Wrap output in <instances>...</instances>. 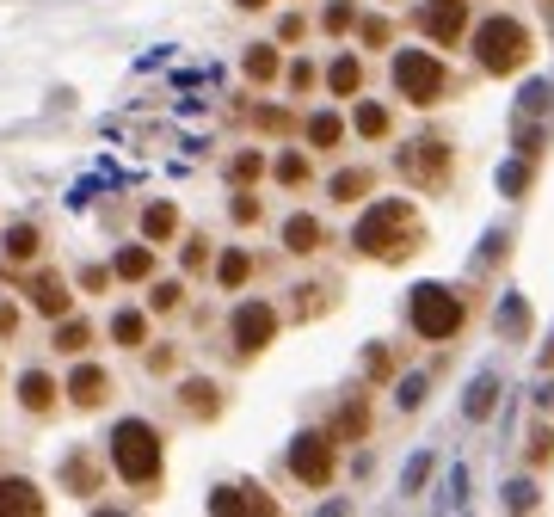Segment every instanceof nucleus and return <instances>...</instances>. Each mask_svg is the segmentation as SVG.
I'll list each match as a JSON object with an SVG mask.
<instances>
[{"label": "nucleus", "mask_w": 554, "mask_h": 517, "mask_svg": "<svg viewBox=\"0 0 554 517\" xmlns=\"http://www.w3.org/2000/svg\"><path fill=\"white\" fill-rule=\"evenodd\" d=\"M283 241H290V253H314V246H320V222H309V216H290Z\"/></svg>", "instance_id": "obj_12"}, {"label": "nucleus", "mask_w": 554, "mask_h": 517, "mask_svg": "<svg viewBox=\"0 0 554 517\" xmlns=\"http://www.w3.org/2000/svg\"><path fill=\"white\" fill-rule=\"evenodd\" d=\"M357 130H364V136H382V130H388V111H382V105H357Z\"/></svg>", "instance_id": "obj_19"}, {"label": "nucleus", "mask_w": 554, "mask_h": 517, "mask_svg": "<svg viewBox=\"0 0 554 517\" xmlns=\"http://www.w3.org/2000/svg\"><path fill=\"white\" fill-rule=\"evenodd\" d=\"M56 351H87V327H80V320H69V327L56 333Z\"/></svg>", "instance_id": "obj_25"}, {"label": "nucleus", "mask_w": 554, "mask_h": 517, "mask_svg": "<svg viewBox=\"0 0 554 517\" xmlns=\"http://www.w3.org/2000/svg\"><path fill=\"white\" fill-rule=\"evenodd\" d=\"M357 80H364V69H357V62H351V56H339V62H333V93H357Z\"/></svg>", "instance_id": "obj_18"}, {"label": "nucleus", "mask_w": 554, "mask_h": 517, "mask_svg": "<svg viewBox=\"0 0 554 517\" xmlns=\"http://www.w3.org/2000/svg\"><path fill=\"white\" fill-rule=\"evenodd\" d=\"M277 179H283V185H302V179H309V161H302V154H283V161H277Z\"/></svg>", "instance_id": "obj_21"}, {"label": "nucleus", "mask_w": 554, "mask_h": 517, "mask_svg": "<svg viewBox=\"0 0 554 517\" xmlns=\"http://www.w3.org/2000/svg\"><path fill=\"white\" fill-rule=\"evenodd\" d=\"M309 136L320 142V148H333V142H339V117H314V124H309Z\"/></svg>", "instance_id": "obj_27"}, {"label": "nucleus", "mask_w": 554, "mask_h": 517, "mask_svg": "<svg viewBox=\"0 0 554 517\" xmlns=\"http://www.w3.org/2000/svg\"><path fill=\"white\" fill-rule=\"evenodd\" d=\"M351 25V6L346 0H333V6H327V32H346Z\"/></svg>", "instance_id": "obj_28"}, {"label": "nucleus", "mask_w": 554, "mask_h": 517, "mask_svg": "<svg viewBox=\"0 0 554 517\" xmlns=\"http://www.w3.org/2000/svg\"><path fill=\"white\" fill-rule=\"evenodd\" d=\"M290 468H296V475H302L309 486H327V481H333V444H327L320 431L296 438V456H290Z\"/></svg>", "instance_id": "obj_6"}, {"label": "nucleus", "mask_w": 554, "mask_h": 517, "mask_svg": "<svg viewBox=\"0 0 554 517\" xmlns=\"http://www.w3.org/2000/svg\"><path fill=\"white\" fill-rule=\"evenodd\" d=\"M0 512H43L32 481H0Z\"/></svg>", "instance_id": "obj_11"}, {"label": "nucleus", "mask_w": 554, "mask_h": 517, "mask_svg": "<svg viewBox=\"0 0 554 517\" xmlns=\"http://www.w3.org/2000/svg\"><path fill=\"white\" fill-rule=\"evenodd\" d=\"M6 259H37V228L32 222H13V228H6Z\"/></svg>", "instance_id": "obj_14"}, {"label": "nucleus", "mask_w": 554, "mask_h": 517, "mask_svg": "<svg viewBox=\"0 0 554 517\" xmlns=\"http://www.w3.org/2000/svg\"><path fill=\"white\" fill-rule=\"evenodd\" d=\"M179 296H185V290H179V283H161V290H154V296H148V302H154V309H179Z\"/></svg>", "instance_id": "obj_29"}, {"label": "nucleus", "mask_w": 554, "mask_h": 517, "mask_svg": "<svg viewBox=\"0 0 554 517\" xmlns=\"http://www.w3.org/2000/svg\"><path fill=\"white\" fill-rule=\"evenodd\" d=\"M111 333H117L124 345H142V314H117V320H111Z\"/></svg>", "instance_id": "obj_24"}, {"label": "nucleus", "mask_w": 554, "mask_h": 517, "mask_svg": "<svg viewBox=\"0 0 554 517\" xmlns=\"http://www.w3.org/2000/svg\"><path fill=\"white\" fill-rule=\"evenodd\" d=\"M272 333H277V314L265 309V302H246V309L235 314V345H241L246 357H253V351H265Z\"/></svg>", "instance_id": "obj_8"}, {"label": "nucleus", "mask_w": 554, "mask_h": 517, "mask_svg": "<svg viewBox=\"0 0 554 517\" xmlns=\"http://www.w3.org/2000/svg\"><path fill=\"white\" fill-rule=\"evenodd\" d=\"M290 87H296V93H309V87H314V69H309V62H296V69H290Z\"/></svg>", "instance_id": "obj_30"}, {"label": "nucleus", "mask_w": 554, "mask_h": 517, "mask_svg": "<svg viewBox=\"0 0 554 517\" xmlns=\"http://www.w3.org/2000/svg\"><path fill=\"white\" fill-rule=\"evenodd\" d=\"M111 462H117V475L130 486H154L161 481V431L142 425V419H124L111 431Z\"/></svg>", "instance_id": "obj_1"}, {"label": "nucleus", "mask_w": 554, "mask_h": 517, "mask_svg": "<svg viewBox=\"0 0 554 517\" xmlns=\"http://www.w3.org/2000/svg\"><path fill=\"white\" fill-rule=\"evenodd\" d=\"M235 222H259V198H241V204H235Z\"/></svg>", "instance_id": "obj_32"}, {"label": "nucleus", "mask_w": 554, "mask_h": 517, "mask_svg": "<svg viewBox=\"0 0 554 517\" xmlns=\"http://www.w3.org/2000/svg\"><path fill=\"white\" fill-rule=\"evenodd\" d=\"M401 172L419 179V185H438L450 172V148L444 142H419V148H401Z\"/></svg>", "instance_id": "obj_7"}, {"label": "nucleus", "mask_w": 554, "mask_h": 517, "mask_svg": "<svg viewBox=\"0 0 554 517\" xmlns=\"http://www.w3.org/2000/svg\"><path fill=\"white\" fill-rule=\"evenodd\" d=\"M235 179H259V154H241V161H235Z\"/></svg>", "instance_id": "obj_31"}, {"label": "nucleus", "mask_w": 554, "mask_h": 517, "mask_svg": "<svg viewBox=\"0 0 554 517\" xmlns=\"http://www.w3.org/2000/svg\"><path fill=\"white\" fill-rule=\"evenodd\" d=\"M19 401H25V407H32V413H50V401H56V388H50V376H25L19 382Z\"/></svg>", "instance_id": "obj_13"}, {"label": "nucleus", "mask_w": 554, "mask_h": 517, "mask_svg": "<svg viewBox=\"0 0 554 517\" xmlns=\"http://www.w3.org/2000/svg\"><path fill=\"white\" fill-rule=\"evenodd\" d=\"M185 401H191L198 413H216V388H209V382H191V388H185Z\"/></svg>", "instance_id": "obj_26"}, {"label": "nucleus", "mask_w": 554, "mask_h": 517, "mask_svg": "<svg viewBox=\"0 0 554 517\" xmlns=\"http://www.w3.org/2000/svg\"><path fill=\"white\" fill-rule=\"evenodd\" d=\"M333 198H339V204L364 198V172H339V179H333Z\"/></svg>", "instance_id": "obj_22"}, {"label": "nucleus", "mask_w": 554, "mask_h": 517, "mask_svg": "<svg viewBox=\"0 0 554 517\" xmlns=\"http://www.w3.org/2000/svg\"><path fill=\"white\" fill-rule=\"evenodd\" d=\"M32 296H37V309H43V314H69V290H62L56 277H43Z\"/></svg>", "instance_id": "obj_16"}, {"label": "nucleus", "mask_w": 554, "mask_h": 517, "mask_svg": "<svg viewBox=\"0 0 554 517\" xmlns=\"http://www.w3.org/2000/svg\"><path fill=\"white\" fill-rule=\"evenodd\" d=\"M394 235H407V204H376L364 222H357V246L364 253H394Z\"/></svg>", "instance_id": "obj_5"}, {"label": "nucleus", "mask_w": 554, "mask_h": 517, "mask_svg": "<svg viewBox=\"0 0 554 517\" xmlns=\"http://www.w3.org/2000/svg\"><path fill=\"white\" fill-rule=\"evenodd\" d=\"M407 314H413L419 339H450L456 327H462V302H456L444 283H419L413 302H407Z\"/></svg>", "instance_id": "obj_3"}, {"label": "nucleus", "mask_w": 554, "mask_h": 517, "mask_svg": "<svg viewBox=\"0 0 554 517\" xmlns=\"http://www.w3.org/2000/svg\"><path fill=\"white\" fill-rule=\"evenodd\" d=\"M444 62L438 56H425V50H401L394 56V87H401V99H413V105H438L444 99Z\"/></svg>", "instance_id": "obj_4"}, {"label": "nucleus", "mask_w": 554, "mask_h": 517, "mask_svg": "<svg viewBox=\"0 0 554 517\" xmlns=\"http://www.w3.org/2000/svg\"><path fill=\"white\" fill-rule=\"evenodd\" d=\"M246 272H253V259H246V253H228V259H222V283H228V290L246 283Z\"/></svg>", "instance_id": "obj_20"}, {"label": "nucleus", "mask_w": 554, "mask_h": 517, "mask_svg": "<svg viewBox=\"0 0 554 517\" xmlns=\"http://www.w3.org/2000/svg\"><path fill=\"white\" fill-rule=\"evenodd\" d=\"M154 272V253L148 246H130V253H117V277H148Z\"/></svg>", "instance_id": "obj_17"}, {"label": "nucleus", "mask_w": 554, "mask_h": 517, "mask_svg": "<svg viewBox=\"0 0 554 517\" xmlns=\"http://www.w3.org/2000/svg\"><path fill=\"white\" fill-rule=\"evenodd\" d=\"M462 25H468V0H431L425 6V32L438 37V43H456Z\"/></svg>", "instance_id": "obj_9"}, {"label": "nucleus", "mask_w": 554, "mask_h": 517, "mask_svg": "<svg viewBox=\"0 0 554 517\" xmlns=\"http://www.w3.org/2000/svg\"><path fill=\"white\" fill-rule=\"evenodd\" d=\"M105 388H111V382H105V370H93V364H87V370H74V382H69L74 407H99Z\"/></svg>", "instance_id": "obj_10"}, {"label": "nucleus", "mask_w": 554, "mask_h": 517, "mask_svg": "<svg viewBox=\"0 0 554 517\" xmlns=\"http://www.w3.org/2000/svg\"><path fill=\"white\" fill-rule=\"evenodd\" d=\"M142 228H148V241H167V235L179 228L173 204H148V216H142Z\"/></svg>", "instance_id": "obj_15"}, {"label": "nucleus", "mask_w": 554, "mask_h": 517, "mask_svg": "<svg viewBox=\"0 0 554 517\" xmlns=\"http://www.w3.org/2000/svg\"><path fill=\"white\" fill-rule=\"evenodd\" d=\"M241 6H265V0H241Z\"/></svg>", "instance_id": "obj_34"}, {"label": "nucleus", "mask_w": 554, "mask_h": 517, "mask_svg": "<svg viewBox=\"0 0 554 517\" xmlns=\"http://www.w3.org/2000/svg\"><path fill=\"white\" fill-rule=\"evenodd\" d=\"M13 327H19V314H13L6 302H0V333H13Z\"/></svg>", "instance_id": "obj_33"}, {"label": "nucleus", "mask_w": 554, "mask_h": 517, "mask_svg": "<svg viewBox=\"0 0 554 517\" xmlns=\"http://www.w3.org/2000/svg\"><path fill=\"white\" fill-rule=\"evenodd\" d=\"M475 50H481V69L486 74H518L530 62V32L518 19H486L475 32Z\"/></svg>", "instance_id": "obj_2"}, {"label": "nucleus", "mask_w": 554, "mask_h": 517, "mask_svg": "<svg viewBox=\"0 0 554 517\" xmlns=\"http://www.w3.org/2000/svg\"><path fill=\"white\" fill-rule=\"evenodd\" d=\"M246 74H253V80H272V74H277V56H272V50H253V56H246Z\"/></svg>", "instance_id": "obj_23"}]
</instances>
